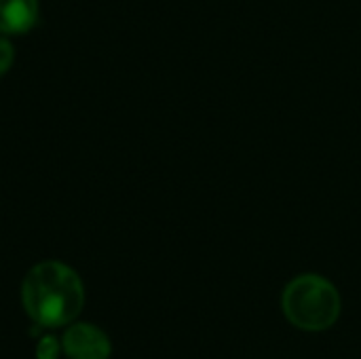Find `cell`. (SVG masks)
I'll list each match as a JSON object with an SVG mask.
<instances>
[{"mask_svg":"<svg viewBox=\"0 0 361 359\" xmlns=\"http://www.w3.org/2000/svg\"><path fill=\"white\" fill-rule=\"evenodd\" d=\"M61 349L70 359H108L110 341L97 326L76 324L70 326L61 339Z\"/></svg>","mask_w":361,"mask_h":359,"instance_id":"obj_3","label":"cell"},{"mask_svg":"<svg viewBox=\"0 0 361 359\" xmlns=\"http://www.w3.org/2000/svg\"><path fill=\"white\" fill-rule=\"evenodd\" d=\"M13 59H15V49H13V44H11L6 38L0 36V76L11 68Z\"/></svg>","mask_w":361,"mask_h":359,"instance_id":"obj_6","label":"cell"},{"mask_svg":"<svg viewBox=\"0 0 361 359\" xmlns=\"http://www.w3.org/2000/svg\"><path fill=\"white\" fill-rule=\"evenodd\" d=\"M21 300L27 317L40 328H61L85 307V288L76 271L63 262H40L23 279Z\"/></svg>","mask_w":361,"mask_h":359,"instance_id":"obj_1","label":"cell"},{"mask_svg":"<svg viewBox=\"0 0 361 359\" xmlns=\"http://www.w3.org/2000/svg\"><path fill=\"white\" fill-rule=\"evenodd\" d=\"M59 345L53 336H44L40 343H38V349H36V358L38 359H57L59 358Z\"/></svg>","mask_w":361,"mask_h":359,"instance_id":"obj_5","label":"cell"},{"mask_svg":"<svg viewBox=\"0 0 361 359\" xmlns=\"http://www.w3.org/2000/svg\"><path fill=\"white\" fill-rule=\"evenodd\" d=\"M281 307L288 322L296 328L305 332H324L336 324L343 305L332 281L322 275L307 273L288 284Z\"/></svg>","mask_w":361,"mask_h":359,"instance_id":"obj_2","label":"cell"},{"mask_svg":"<svg viewBox=\"0 0 361 359\" xmlns=\"http://www.w3.org/2000/svg\"><path fill=\"white\" fill-rule=\"evenodd\" d=\"M38 17V0H0V34H23Z\"/></svg>","mask_w":361,"mask_h":359,"instance_id":"obj_4","label":"cell"}]
</instances>
